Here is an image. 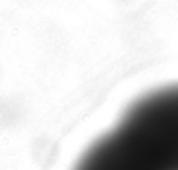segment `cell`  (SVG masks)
I'll list each match as a JSON object with an SVG mask.
<instances>
[{"mask_svg": "<svg viewBox=\"0 0 178 170\" xmlns=\"http://www.w3.org/2000/svg\"><path fill=\"white\" fill-rule=\"evenodd\" d=\"M73 170H157L117 127L84 151Z\"/></svg>", "mask_w": 178, "mask_h": 170, "instance_id": "cell-2", "label": "cell"}, {"mask_svg": "<svg viewBox=\"0 0 178 170\" xmlns=\"http://www.w3.org/2000/svg\"><path fill=\"white\" fill-rule=\"evenodd\" d=\"M116 127L157 170H178V84L134 100Z\"/></svg>", "mask_w": 178, "mask_h": 170, "instance_id": "cell-1", "label": "cell"}]
</instances>
